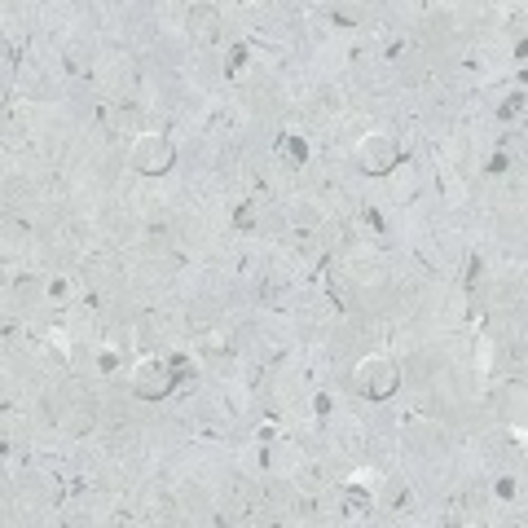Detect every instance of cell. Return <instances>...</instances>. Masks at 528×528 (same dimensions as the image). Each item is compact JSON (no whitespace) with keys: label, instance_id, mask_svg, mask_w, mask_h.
<instances>
[{"label":"cell","instance_id":"obj_1","mask_svg":"<svg viewBox=\"0 0 528 528\" xmlns=\"http://www.w3.org/2000/svg\"><path fill=\"white\" fill-rule=\"evenodd\" d=\"M401 388V370L388 356H366L356 361V392L370 396V401H388V396Z\"/></svg>","mask_w":528,"mask_h":528},{"label":"cell","instance_id":"obj_2","mask_svg":"<svg viewBox=\"0 0 528 528\" xmlns=\"http://www.w3.org/2000/svg\"><path fill=\"white\" fill-rule=\"evenodd\" d=\"M172 145H167V137H159V132H141L137 141L128 145V163L137 167L141 176H163L167 167H172Z\"/></svg>","mask_w":528,"mask_h":528},{"label":"cell","instance_id":"obj_3","mask_svg":"<svg viewBox=\"0 0 528 528\" xmlns=\"http://www.w3.org/2000/svg\"><path fill=\"white\" fill-rule=\"evenodd\" d=\"M176 388V370L172 361H159V356H145V361H137V370H132V392L141 396V401H163L167 392Z\"/></svg>","mask_w":528,"mask_h":528},{"label":"cell","instance_id":"obj_4","mask_svg":"<svg viewBox=\"0 0 528 528\" xmlns=\"http://www.w3.org/2000/svg\"><path fill=\"white\" fill-rule=\"evenodd\" d=\"M356 163H361V172L370 176H388L396 163H401V145H396V137H388V132H370V137H361V145H356Z\"/></svg>","mask_w":528,"mask_h":528},{"label":"cell","instance_id":"obj_5","mask_svg":"<svg viewBox=\"0 0 528 528\" xmlns=\"http://www.w3.org/2000/svg\"><path fill=\"white\" fill-rule=\"evenodd\" d=\"M277 155L287 159L291 167H299V163L308 159V141H304V137H295V132H282V137H277Z\"/></svg>","mask_w":528,"mask_h":528},{"label":"cell","instance_id":"obj_6","mask_svg":"<svg viewBox=\"0 0 528 528\" xmlns=\"http://www.w3.org/2000/svg\"><path fill=\"white\" fill-rule=\"evenodd\" d=\"M524 115V92H515L511 102H502V119H520Z\"/></svg>","mask_w":528,"mask_h":528},{"label":"cell","instance_id":"obj_7","mask_svg":"<svg viewBox=\"0 0 528 528\" xmlns=\"http://www.w3.org/2000/svg\"><path fill=\"white\" fill-rule=\"evenodd\" d=\"M242 62H247V49H242V44H234V49H229V58H224V71H238Z\"/></svg>","mask_w":528,"mask_h":528},{"label":"cell","instance_id":"obj_8","mask_svg":"<svg viewBox=\"0 0 528 528\" xmlns=\"http://www.w3.org/2000/svg\"><path fill=\"white\" fill-rule=\"evenodd\" d=\"M49 295L62 299V295H66V277H49Z\"/></svg>","mask_w":528,"mask_h":528},{"label":"cell","instance_id":"obj_9","mask_svg":"<svg viewBox=\"0 0 528 528\" xmlns=\"http://www.w3.org/2000/svg\"><path fill=\"white\" fill-rule=\"evenodd\" d=\"M366 224H370V229H383V216H379V207H366Z\"/></svg>","mask_w":528,"mask_h":528},{"label":"cell","instance_id":"obj_10","mask_svg":"<svg viewBox=\"0 0 528 528\" xmlns=\"http://www.w3.org/2000/svg\"><path fill=\"white\" fill-rule=\"evenodd\" d=\"M498 498H515V484L511 480H498Z\"/></svg>","mask_w":528,"mask_h":528}]
</instances>
